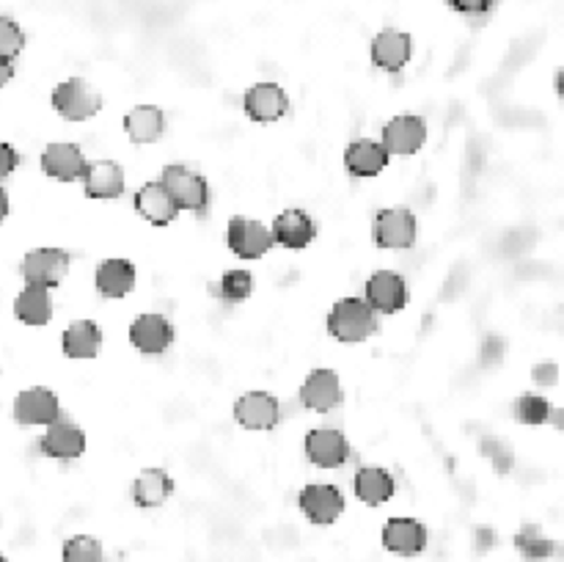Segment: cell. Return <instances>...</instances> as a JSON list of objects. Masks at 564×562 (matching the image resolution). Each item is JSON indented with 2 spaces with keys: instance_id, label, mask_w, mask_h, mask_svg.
<instances>
[{
  "instance_id": "cell-16",
  "label": "cell",
  "mask_w": 564,
  "mask_h": 562,
  "mask_svg": "<svg viewBox=\"0 0 564 562\" xmlns=\"http://www.w3.org/2000/svg\"><path fill=\"white\" fill-rule=\"evenodd\" d=\"M413 56V42L411 36L402 34V31H380L372 42V61L375 67L386 69V72H399L406 67Z\"/></svg>"
},
{
  "instance_id": "cell-3",
  "label": "cell",
  "mask_w": 564,
  "mask_h": 562,
  "mask_svg": "<svg viewBox=\"0 0 564 562\" xmlns=\"http://www.w3.org/2000/svg\"><path fill=\"white\" fill-rule=\"evenodd\" d=\"M69 273V254L61 248H36V251L25 254L23 259V276L28 284L36 288L52 290L63 281Z\"/></svg>"
},
{
  "instance_id": "cell-36",
  "label": "cell",
  "mask_w": 564,
  "mask_h": 562,
  "mask_svg": "<svg viewBox=\"0 0 564 562\" xmlns=\"http://www.w3.org/2000/svg\"><path fill=\"white\" fill-rule=\"evenodd\" d=\"M485 453L491 455L493 466H496L498 471H507L509 466H513V453H509L504 444H496V442H485Z\"/></svg>"
},
{
  "instance_id": "cell-2",
  "label": "cell",
  "mask_w": 564,
  "mask_h": 562,
  "mask_svg": "<svg viewBox=\"0 0 564 562\" xmlns=\"http://www.w3.org/2000/svg\"><path fill=\"white\" fill-rule=\"evenodd\" d=\"M163 188L172 194L174 204L179 207V210H190V213H204L207 204H210V185H207V179L201 177V174L190 172L188 166H179V163H174V166H166L163 168Z\"/></svg>"
},
{
  "instance_id": "cell-39",
  "label": "cell",
  "mask_w": 564,
  "mask_h": 562,
  "mask_svg": "<svg viewBox=\"0 0 564 562\" xmlns=\"http://www.w3.org/2000/svg\"><path fill=\"white\" fill-rule=\"evenodd\" d=\"M12 75H14L12 61H3V58H0V89L7 86L9 81H12Z\"/></svg>"
},
{
  "instance_id": "cell-8",
  "label": "cell",
  "mask_w": 564,
  "mask_h": 562,
  "mask_svg": "<svg viewBox=\"0 0 564 562\" xmlns=\"http://www.w3.org/2000/svg\"><path fill=\"white\" fill-rule=\"evenodd\" d=\"M408 288L406 279L393 270H377L369 281H366V304L372 312H383V315H393L406 306Z\"/></svg>"
},
{
  "instance_id": "cell-41",
  "label": "cell",
  "mask_w": 564,
  "mask_h": 562,
  "mask_svg": "<svg viewBox=\"0 0 564 562\" xmlns=\"http://www.w3.org/2000/svg\"><path fill=\"white\" fill-rule=\"evenodd\" d=\"M0 562H7V557H0Z\"/></svg>"
},
{
  "instance_id": "cell-4",
  "label": "cell",
  "mask_w": 564,
  "mask_h": 562,
  "mask_svg": "<svg viewBox=\"0 0 564 562\" xmlns=\"http://www.w3.org/2000/svg\"><path fill=\"white\" fill-rule=\"evenodd\" d=\"M375 241L380 248H411L416 243V215L406 207H388L375 219Z\"/></svg>"
},
{
  "instance_id": "cell-27",
  "label": "cell",
  "mask_w": 564,
  "mask_h": 562,
  "mask_svg": "<svg viewBox=\"0 0 564 562\" xmlns=\"http://www.w3.org/2000/svg\"><path fill=\"white\" fill-rule=\"evenodd\" d=\"M103 333H99L97 323L92 320H74L72 326L63 331V353L69 359H92L97 356Z\"/></svg>"
},
{
  "instance_id": "cell-5",
  "label": "cell",
  "mask_w": 564,
  "mask_h": 562,
  "mask_svg": "<svg viewBox=\"0 0 564 562\" xmlns=\"http://www.w3.org/2000/svg\"><path fill=\"white\" fill-rule=\"evenodd\" d=\"M99 105H103V99L89 89L86 81H80V78H72V81L61 83V86L52 92V108L69 121L92 119V116L99 110Z\"/></svg>"
},
{
  "instance_id": "cell-32",
  "label": "cell",
  "mask_w": 564,
  "mask_h": 562,
  "mask_svg": "<svg viewBox=\"0 0 564 562\" xmlns=\"http://www.w3.org/2000/svg\"><path fill=\"white\" fill-rule=\"evenodd\" d=\"M515 546H518L520 554H524L526 560H531V562L548 560V557L556 551V543H553L551 538H545V535L537 532L534 527H526L524 532H518V538H515Z\"/></svg>"
},
{
  "instance_id": "cell-31",
  "label": "cell",
  "mask_w": 564,
  "mask_h": 562,
  "mask_svg": "<svg viewBox=\"0 0 564 562\" xmlns=\"http://www.w3.org/2000/svg\"><path fill=\"white\" fill-rule=\"evenodd\" d=\"M254 290V279L248 270H228L223 273L221 284H218V295H221L226 304H239L246 301Z\"/></svg>"
},
{
  "instance_id": "cell-11",
  "label": "cell",
  "mask_w": 564,
  "mask_h": 562,
  "mask_svg": "<svg viewBox=\"0 0 564 562\" xmlns=\"http://www.w3.org/2000/svg\"><path fill=\"white\" fill-rule=\"evenodd\" d=\"M306 455L314 466L337 469L350 460V444L344 433L333 431V428H317L306 436Z\"/></svg>"
},
{
  "instance_id": "cell-18",
  "label": "cell",
  "mask_w": 564,
  "mask_h": 562,
  "mask_svg": "<svg viewBox=\"0 0 564 562\" xmlns=\"http://www.w3.org/2000/svg\"><path fill=\"white\" fill-rule=\"evenodd\" d=\"M130 339L141 353L157 356L174 342V326L163 315H141L130 326Z\"/></svg>"
},
{
  "instance_id": "cell-9",
  "label": "cell",
  "mask_w": 564,
  "mask_h": 562,
  "mask_svg": "<svg viewBox=\"0 0 564 562\" xmlns=\"http://www.w3.org/2000/svg\"><path fill=\"white\" fill-rule=\"evenodd\" d=\"M228 248L243 259H259L273 248V235L265 224L248 219L228 221Z\"/></svg>"
},
{
  "instance_id": "cell-33",
  "label": "cell",
  "mask_w": 564,
  "mask_h": 562,
  "mask_svg": "<svg viewBox=\"0 0 564 562\" xmlns=\"http://www.w3.org/2000/svg\"><path fill=\"white\" fill-rule=\"evenodd\" d=\"M63 562H105V551L89 535H78V538H69L67 546H63Z\"/></svg>"
},
{
  "instance_id": "cell-19",
  "label": "cell",
  "mask_w": 564,
  "mask_h": 562,
  "mask_svg": "<svg viewBox=\"0 0 564 562\" xmlns=\"http://www.w3.org/2000/svg\"><path fill=\"white\" fill-rule=\"evenodd\" d=\"M86 157L80 152V147L74 144H50L42 155V168H45L47 177L61 179V183H72V179L83 177L86 172Z\"/></svg>"
},
{
  "instance_id": "cell-13",
  "label": "cell",
  "mask_w": 564,
  "mask_h": 562,
  "mask_svg": "<svg viewBox=\"0 0 564 562\" xmlns=\"http://www.w3.org/2000/svg\"><path fill=\"white\" fill-rule=\"evenodd\" d=\"M42 453L56 460H72L86 453V433L80 431L72 422L56 419L47 425V433L42 436Z\"/></svg>"
},
{
  "instance_id": "cell-15",
  "label": "cell",
  "mask_w": 564,
  "mask_h": 562,
  "mask_svg": "<svg viewBox=\"0 0 564 562\" xmlns=\"http://www.w3.org/2000/svg\"><path fill=\"white\" fill-rule=\"evenodd\" d=\"M383 546L393 551V554L416 557L427 546V529L416 518H391L383 527Z\"/></svg>"
},
{
  "instance_id": "cell-7",
  "label": "cell",
  "mask_w": 564,
  "mask_h": 562,
  "mask_svg": "<svg viewBox=\"0 0 564 562\" xmlns=\"http://www.w3.org/2000/svg\"><path fill=\"white\" fill-rule=\"evenodd\" d=\"M234 419L248 431H273L281 419V406L268 391H248L234 402Z\"/></svg>"
},
{
  "instance_id": "cell-30",
  "label": "cell",
  "mask_w": 564,
  "mask_h": 562,
  "mask_svg": "<svg viewBox=\"0 0 564 562\" xmlns=\"http://www.w3.org/2000/svg\"><path fill=\"white\" fill-rule=\"evenodd\" d=\"M513 413L524 425H545V422H551L553 408L545 397L524 395L513 402Z\"/></svg>"
},
{
  "instance_id": "cell-20",
  "label": "cell",
  "mask_w": 564,
  "mask_h": 562,
  "mask_svg": "<svg viewBox=\"0 0 564 562\" xmlns=\"http://www.w3.org/2000/svg\"><path fill=\"white\" fill-rule=\"evenodd\" d=\"M89 199H119L125 194V172L114 161L89 163L83 172Z\"/></svg>"
},
{
  "instance_id": "cell-24",
  "label": "cell",
  "mask_w": 564,
  "mask_h": 562,
  "mask_svg": "<svg viewBox=\"0 0 564 562\" xmlns=\"http://www.w3.org/2000/svg\"><path fill=\"white\" fill-rule=\"evenodd\" d=\"M388 166V152L383 150L380 141L361 138L353 141L348 150V168L355 177H377Z\"/></svg>"
},
{
  "instance_id": "cell-10",
  "label": "cell",
  "mask_w": 564,
  "mask_h": 562,
  "mask_svg": "<svg viewBox=\"0 0 564 562\" xmlns=\"http://www.w3.org/2000/svg\"><path fill=\"white\" fill-rule=\"evenodd\" d=\"M14 417L20 425H50L61 417V406L50 389L34 386V389L20 391V397L14 400Z\"/></svg>"
},
{
  "instance_id": "cell-23",
  "label": "cell",
  "mask_w": 564,
  "mask_h": 562,
  "mask_svg": "<svg viewBox=\"0 0 564 562\" xmlns=\"http://www.w3.org/2000/svg\"><path fill=\"white\" fill-rule=\"evenodd\" d=\"M97 290L105 298H125L136 288V268L127 259H108L97 268Z\"/></svg>"
},
{
  "instance_id": "cell-40",
  "label": "cell",
  "mask_w": 564,
  "mask_h": 562,
  "mask_svg": "<svg viewBox=\"0 0 564 562\" xmlns=\"http://www.w3.org/2000/svg\"><path fill=\"white\" fill-rule=\"evenodd\" d=\"M7 215H9V196H7V190L0 188V224H3Z\"/></svg>"
},
{
  "instance_id": "cell-28",
  "label": "cell",
  "mask_w": 564,
  "mask_h": 562,
  "mask_svg": "<svg viewBox=\"0 0 564 562\" xmlns=\"http://www.w3.org/2000/svg\"><path fill=\"white\" fill-rule=\"evenodd\" d=\"M355 494L361 502L377 507L383 502H388L393 496V477L383 469H361L355 475Z\"/></svg>"
},
{
  "instance_id": "cell-26",
  "label": "cell",
  "mask_w": 564,
  "mask_h": 562,
  "mask_svg": "<svg viewBox=\"0 0 564 562\" xmlns=\"http://www.w3.org/2000/svg\"><path fill=\"white\" fill-rule=\"evenodd\" d=\"M174 494V480L163 469H146L132 485V500L138 507H160Z\"/></svg>"
},
{
  "instance_id": "cell-34",
  "label": "cell",
  "mask_w": 564,
  "mask_h": 562,
  "mask_svg": "<svg viewBox=\"0 0 564 562\" xmlns=\"http://www.w3.org/2000/svg\"><path fill=\"white\" fill-rule=\"evenodd\" d=\"M25 47V34L14 20L0 17V58L3 61H14L20 50Z\"/></svg>"
},
{
  "instance_id": "cell-14",
  "label": "cell",
  "mask_w": 564,
  "mask_h": 562,
  "mask_svg": "<svg viewBox=\"0 0 564 562\" xmlns=\"http://www.w3.org/2000/svg\"><path fill=\"white\" fill-rule=\"evenodd\" d=\"M301 402L308 411L328 413L342 402V386H339L337 373L331 370H314L301 386Z\"/></svg>"
},
{
  "instance_id": "cell-17",
  "label": "cell",
  "mask_w": 564,
  "mask_h": 562,
  "mask_svg": "<svg viewBox=\"0 0 564 562\" xmlns=\"http://www.w3.org/2000/svg\"><path fill=\"white\" fill-rule=\"evenodd\" d=\"M136 210L143 221L154 226H168L179 215V207L174 204L172 194L163 188V183H146L136 194Z\"/></svg>"
},
{
  "instance_id": "cell-35",
  "label": "cell",
  "mask_w": 564,
  "mask_h": 562,
  "mask_svg": "<svg viewBox=\"0 0 564 562\" xmlns=\"http://www.w3.org/2000/svg\"><path fill=\"white\" fill-rule=\"evenodd\" d=\"M496 0H449V7L460 14H487Z\"/></svg>"
},
{
  "instance_id": "cell-25",
  "label": "cell",
  "mask_w": 564,
  "mask_h": 562,
  "mask_svg": "<svg viewBox=\"0 0 564 562\" xmlns=\"http://www.w3.org/2000/svg\"><path fill=\"white\" fill-rule=\"evenodd\" d=\"M125 130L136 144H154L166 132V116H163V110L152 108V105H141V108L127 114Z\"/></svg>"
},
{
  "instance_id": "cell-1",
  "label": "cell",
  "mask_w": 564,
  "mask_h": 562,
  "mask_svg": "<svg viewBox=\"0 0 564 562\" xmlns=\"http://www.w3.org/2000/svg\"><path fill=\"white\" fill-rule=\"evenodd\" d=\"M328 328L339 342H364L377 331V317L364 298H342L328 315Z\"/></svg>"
},
{
  "instance_id": "cell-12",
  "label": "cell",
  "mask_w": 564,
  "mask_h": 562,
  "mask_svg": "<svg viewBox=\"0 0 564 562\" xmlns=\"http://www.w3.org/2000/svg\"><path fill=\"white\" fill-rule=\"evenodd\" d=\"M301 511L306 513L308 522L326 527L333 524L344 511V496L333 485H306L301 491Z\"/></svg>"
},
{
  "instance_id": "cell-22",
  "label": "cell",
  "mask_w": 564,
  "mask_h": 562,
  "mask_svg": "<svg viewBox=\"0 0 564 562\" xmlns=\"http://www.w3.org/2000/svg\"><path fill=\"white\" fill-rule=\"evenodd\" d=\"M270 235H273V243H281L286 248H306L314 241V235H317V230H314V221L308 219V213H303V210H284L275 219Z\"/></svg>"
},
{
  "instance_id": "cell-38",
  "label": "cell",
  "mask_w": 564,
  "mask_h": 562,
  "mask_svg": "<svg viewBox=\"0 0 564 562\" xmlns=\"http://www.w3.org/2000/svg\"><path fill=\"white\" fill-rule=\"evenodd\" d=\"M17 163H20V157H17V152H14V147L0 144V179H7L9 174L17 168Z\"/></svg>"
},
{
  "instance_id": "cell-37",
  "label": "cell",
  "mask_w": 564,
  "mask_h": 562,
  "mask_svg": "<svg viewBox=\"0 0 564 562\" xmlns=\"http://www.w3.org/2000/svg\"><path fill=\"white\" fill-rule=\"evenodd\" d=\"M531 378H534L537 386H556L559 380V367L556 364H537L534 373H531Z\"/></svg>"
},
{
  "instance_id": "cell-21",
  "label": "cell",
  "mask_w": 564,
  "mask_h": 562,
  "mask_svg": "<svg viewBox=\"0 0 564 562\" xmlns=\"http://www.w3.org/2000/svg\"><path fill=\"white\" fill-rule=\"evenodd\" d=\"M243 105L254 121H279L290 110L284 89H279L275 83H259V86L248 89Z\"/></svg>"
},
{
  "instance_id": "cell-6",
  "label": "cell",
  "mask_w": 564,
  "mask_h": 562,
  "mask_svg": "<svg viewBox=\"0 0 564 562\" xmlns=\"http://www.w3.org/2000/svg\"><path fill=\"white\" fill-rule=\"evenodd\" d=\"M427 141V125L422 116H397L383 127V150L388 155H416Z\"/></svg>"
},
{
  "instance_id": "cell-29",
  "label": "cell",
  "mask_w": 564,
  "mask_h": 562,
  "mask_svg": "<svg viewBox=\"0 0 564 562\" xmlns=\"http://www.w3.org/2000/svg\"><path fill=\"white\" fill-rule=\"evenodd\" d=\"M14 315L20 317L28 326H45L52 315L50 293L45 288H36V284H28L23 293L14 301Z\"/></svg>"
}]
</instances>
